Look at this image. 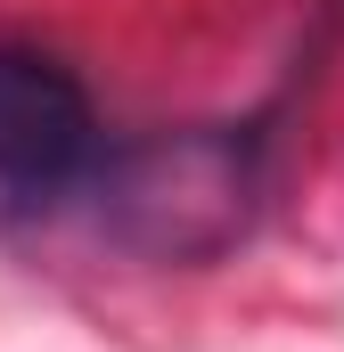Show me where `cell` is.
I'll use <instances>...</instances> for the list:
<instances>
[{"label": "cell", "mask_w": 344, "mask_h": 352, "mask_svg": "<svg viewBox=\"0 0 344 352\" xmlns=\"http://www.w3.org/2000/svg\"><path fill=\"white\" fill-rule=\"evenodd\" d=\"M255 140L230 123H197V131H164L140 140L123 156H98L74 197H83L90 230L140 263H213L222 246L246 238L255 221Z\"/></svg>", "instance_id": "6da1fadb"}, {"label": "cell", "mask_w": 344, "mask_h": 352, "mask_svg": "<svg viewBox=\"0 0 344 352\" xmlns=\"http://www.w3.org/2000/svg\"><path fill=\"white\" fill-rule=\"evenodd\" d=\"M98 164V115L66 58L41 41L0 33V188L8 197H74V180Z\"/></svg>", "instance_id": "7a4b0ae2"}]
</instances>
